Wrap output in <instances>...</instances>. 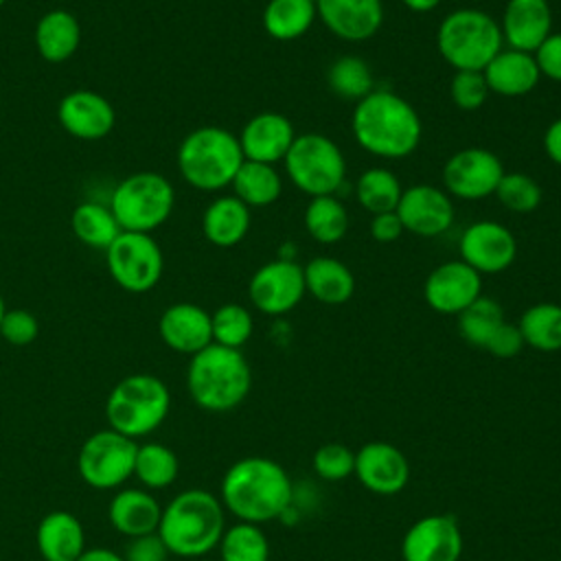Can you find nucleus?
<instances>
[{
  "mask_svg": "<svg viewBox=\"0 0 561 561\" xmlns=\"http://www.w3.org/2000/svg\"><path fill=\"white\" fill-rule=\"evenodd\" d=\"M294 497L289 473L267 456H245L232 462L219 486V500L239 522L265 524L280 517Z\"/></svg>",
  "mask_w": 561,
  "mask_h": 561,
  "instance_id": "nucleus-1",
  "label": "nucleus"
},
{
  "mask_svg": "<svg viewBox=\"0 0 561 561\" xmlns=\"http://www.w3.org/2000/svg\"><path fill=\"white\" fill-rule=\"evenodd\" d=\"M355 142L370 156L383 160H401L416 151L423 123L410 101L390 90L375 88L355 103L351 116Z\"/></svg>",
  "mask_w": 561,
  "mask_h": 561,
  "instance_id": "nucleus-2",
  "label": "nucleus"
},
{
  "mask_svg": "<svg viewBox=\"0 0 561 561\" xmlns=\"http://www.w3.org/2000/svg\"><path fill=\"white\" fill-rule=\"evenodd\" d=\"M226 508L206 489H186L162 506L158 535L175 557H202L219 546Z\"/></svg>",
  "mask_w": 561,
  "mask_h": 561,
  "instance_id": "nucleus-3",
  "label": "nucleus"
},
{
  "mask_svg": "<svg viewBox=\"0 0 561 561\" xmlns=\"http://www.w3.org/2000/svg\"><path fill=\"white\" fill-rule=\"evenodd\" d=\"M186 388L197 408L208 412H230L250 394L252 370L239 348L213 342L191 355Z\"/></svg>",
  "mask_w": 561,
  "mask_h": 561,
  "instance_id": "nucleus-4",
  "label": "nucleus"
},
{
  "mask_svg": "<svg viewBox=\"0 0 561 561\" xmlns=\"http://www.w3.org/2000/svg\"><path fill=\"white\" fill-rule=\"evenodd\" d=\"M243 160L239 138L217 125L193 129L178 149V169L184 182L208 193L230 186Z\"/></svg>",
  "mask_w": 561,
  "mask_h": 561,
  "instance_id": "nucleus-5",
  "label": "nucleus"
},
{
  "mask_svg": "<svg viewBox=\"0 0 561 561\" xmlns=\"http://www.w3.org/2000/svg\"><path fill=\"white\" fill-rule=\"evenodd\" d=\"M436 48L454 70H484L504 48L500 22L476 7L454 9L436 28Z\"/></svg>",
  "mask_w": 561,
  "mask_h": 561,
  "instance_id": "nucleus-6",
  "label": "nucleus"
},
{
  "mask_svg": "<svg viewBox=\"0 0 561 561\" xmlns=\"http://www.w3.org/2000/svg\"><path fill=\"white\" fill-rule=\"evenodd\" d=\"M171 408L167 383L149 373L127 375L114 383L105 401V419L112 430L140 438L158 430Z\"/></svg>",
  "mask_w": 561,
  "mask_h": 561,
  "instance_id": "nucleus-7",
  "label": "nucleus"
},
{
  "mask_svg": "<svg viewBox=\"0 0 561 561\" xmlns=\"http://www.w3.org/2000/svg\"><path fill=\"white\" fill-rule=\"evenodd\" d=\"M175 204L173 184L153 171H140L121 180L110 208L123 232H151L162 226Z\"/></svg>",
  "mask_w": 561,
  "mask_h": 561,
  "instance_id": "nucleus-8",
  "label": "nucleus"
},
{
  "mask_svg": "<svg viewBox=\"0 0 561 561\" xmlns=\"http://www.w3.org/2000/svg\"><path fill=\"white\" fill-rule=\"evenodd\" d=\"M283 162L291 184L309 197L333 195L346 178L342 149L318 131L296 136Z\"/></svg>",
  "mask_w": 561,
  "mask_h": 561,
  "instance_id": "nucleus-9",
  "label": "nucleus"
},
{
  "mask_svg": "<svg viewBox=\"0 0 561 561\" xmlns=\"http://www.w3.org/2000/svg\"><path fill=\"white\" fill-rule=\"evenodd\" d=\"M138 443L112 427L90 434L77 456L81 480L99 491L118 489L134 476Z\"/></svg>",
  "mask_w": 561,
  "mask_h": 561,
  "instance_id": "nucleus-10",
  "label": "nucleus"
},
{
  "mask_svg": "<svg viewBox=\"0 0 561 561\" xmlns=\"http://www.w3.org/2000/svg\"><path fill=\"white\" fill-rule=\"evenodd\" d=\"M105 263L118 287L142 294L160 280L164 256L147 232H121L105 250Z\"/></svg>",
  "mask_w": 561,
  "mask_h": 561,
  "instance_id": "nucleus-11",
  "label": "nucleus"
},
{
  "mask_svg": "<svg viewBox=\"0 0 561 561\" xmlns=\"http://www.w3.org/2000/svg\"><path fill=\"white\" fill-rule=\"evenodd\" d=\"M504 173L502 160L491 149L465 147L447 158L443 186L449 197L476 202L493 195Z\"/></svg>",
  "mask_w": 561,
  "mask_h": 561,
  "instance_id": "nucleus-12",
  "label": "nucleus"
},
{
  "mask_svg": "<svg viewBox=\"0 0 561 561\" xmlns=\"http://www.w3.org/2000/svg\"><path fill=\"white\" fill-rule=\"evenodd\" d=\"M305 294V272L294 259H276L261 265L248 283L250 302L265 316L289 313Z\"/></svg>",
  "mask_w": 561,
  "mask_h": 561,
  "instance_id": "nucleus-13",
  "label": "nucleus"
},
{
  "mask_svg": "<svg viewBox=\"0 0 561 561\" xmlns=\"http://www.w3.org/2000/svg\"><path fill=\"white\" fill-rule=\"evenodd\" d=\"M460 261L473 267L480 276L508 270L517 256L515 234L500 221L480 219L465 228L458 241Z\"/></svg>",
  "mask_w": 561,
  "mask_h": 561,
  "instance_id": "nucleus-14",
  "label": "nucleus"
},
{
  "mask_svg": "<svg viewBox=\"0 0 561 561\" xmlns=\"http://www.w3.org/2000/svg\"><path fill=\"white\" fill-rule=\"evenodd\" d=\"M462 548V528L449 513L416 519L401 539L403 561H458Z\"/></svg>",
  "mask_w": 561,
  "mask_h": 561,
  "instance_id": "nucleus-15",
  "label": "nucleus"
},
{
  "mask_svg": "<svg viewBox=\"0 0 561 561\" xmlns=\"http://www.w3.org/2000/svg\"><path fill=\"white\" fill-rule=\"evenodd\" d=\"M478 296H482V276L460 259L436 265L423 285L425 302L443 316H458Z\"/></svg>",
  "mask_w": 561,
  "mask_h": 561,
  "instance_id": "nucleus-16",
  "label": "nucleus"
},
{
  "mask_svg": "<svg viewBox=\"0 0 561 561\" xmlns=\"http://www.w3.org/2000/svg\"><path fill=\"white\" fill-rule=\"evenodd\" d=\"M405 232L416 237H438L454 224L456 210L445 188L432 184H412L403 188L394 210Z\"/></svg>",
  "mask_w": 561,
  "mask_h": 561,
  "instance_id": "nucleus-17",
  "label": "nucleus"
},
{
  "mask_svg": "<svg viewBox=\"0 0 561 561\" xmlns=\"http://www.w3.org/2000/svg\"><path fill=\"white\" fill-rule=\"evenodd\" d=\"M353 476L375 495H397L410 482V462L392 443L370 440L355 451Z\"/></svg>",
  "mask_w": 561,
  "mask_h": 561,
  "instance_id": "nucleus-18",
  "label": "nucleus"
},
{
  "mask_svg": "<svg viewBox=\"0 0 561 561\" xmlns=\"http://www.w3.org/2000/svg\"><path fill=\"white\" fill-rule=\"evenodd\" d=\"M57 118L64 131L79 140H101L112 131L116 123L112 103L92 90L68 92L59 101Z\"/></svg>",
  "mask_w": 561,
  "mask_h": 561,
  "instance_id": "nucleus-19",
  "label": "nucleus"
},
{
  "mask_svg": "<svg viewBox=\"0 0 561 561\" xmlns=\"http://www.w3.org/2000/svg\"><path fill=\"white\" fill-rule=\"evenodd\" d=\"M291 121L280 112H259L239 131V145L245 160L276 164L285 160L294 138Z\"/></svg>",
  "mask_w": 561,
  "mask_h": 561,
  "instance_id": "nucleus-20",
  "label": "nucleus"
},
{
  "mask_svg": "<svg viewBox=\"0 0 561 561\" xmlns=\"http://www.w3.org/2000/svg\"><path fill=\"white\" fill-rule=\"evenodd\" d=\"M322 24L344 42L370 39L383 24L381 0H313Z\"/></svg>",
  "mask_w": 561,
  "mask_h": 561,
  "instance_id": "nucleus-21",
  "label": "nucleus"
},
{
  "mask_svg": "<svg viewBox=\"0 0 561 561\" xmlns=\"http://www.w3.org/2000/svg\"><path fill=\"white\" fill-rule=\"evenodd\" d=\"M500 31L506 48L535 53L552 33V9L548 0H508Z\"/></svg>",
  "mask_w": 561,
  "mask_h": 561,
  "instance_id": "nucleus-22",
  "label": "nucleus"
},
{
  "mask_svg": "<svg viewBox=\"0 0 561 561\" xmlns=\"http://www.w3.org/2000/svg\"><path fill=\"white\" fill-rule=\"evenodd\" d=\"M158 333L171 351L195 355L213 344L210 313L193 302L169 305L158 320Z\"/></svg>",
  "mask_w": 561,
  "mask_h": 561,
  "instance_id": "nucleus-23",
  "label": "nucleus"
},
{
  "mask_svg": "<svg viewBox=\"0 0 561 561\" xmlns=\"http://www.w3.org/2000/svg\"><path fill=\"white\" fill-rule=\"evenodd\" d=\"M162 506L151 491L145 489H121L110 500L107 517L116 533L127 539L158 533Z\"/></svg>",
  "mask_w": 561,
  "mask_h": 561,
  "instance_id": "nucleus-24",
  "label": "nucleus"
},
{
  "mask_svg": "<svg viewBox=\"0 0 561 561\" xmlns=\"http://www.w3.org/2000/svg\"><path fill=\"white\" fill-rule=\"evenodd\" d=\"M489 92L500 96H524L533 92L541 79L533 53L502 48L482 70Z\"/></svg>",
  "mask_w": 561,
  "mask_h": 561,
  "instance_id": "nucleus-25",
  "label": "nucleus"
},
{
  "mask_svg": "<svg viewBox=\"0 0 561 561\" xmlns=\"http://www.w3.org/2000/svg\"><path fill=\"white\" fill-rule=\"evenodd\" d=\"M35 546L44 561H77L85 550V530L68 511H50L35 530Z\"/></svg>",
  "mask_w": 561,
  "mask_h": 561,
  "instance_id": "nucleus-26",
  "label": "nucleus"
},
{
  "mask_svg": "<svg viewBox=\"0 0 561 561\" xmlns=\"http://www.w3.org/2000/svg\"><path fill=\"white\" fill-rule=\"evenodd\" d=\"M250 230V208L234 195L213 199L202 215V232L217 248H232L245 239Z\"/></svg>",
  "mask_w": 561,
  "mask_h": 561,
  "instance_id": "nucleus-27",
  "label": "nucleus"
},
{
  "mask_svg": "<svg viewBox=\"0 0 561 561\" xmlns=\"http://www.w3.org/2000/svg\"><path fill=\"white\" fill-rule=\"evenodd\" d=\"M81 42V26L77 18L66 9H53L44 13L35 26V46L42 59L61 64L70 59Z\"/></svg>",
  "mask_w": 561,
  "mask_h": 561,
  "instance_id": "nucleus-28",
  "label": "nucleus"
},
{
  "mask_svg": "<svg viewBox=\"0 0 561 561\" xmlns=\"http://www.w3.org/2000/svg\"><path fill=\"white\" fill-rule=\"evenodd\" d=\"M305 287L322 305H344L355 294V276L333 256H316L305 267Z\"/></svg>",
  "mask_w": 561,
  "mask_h": 561,
  "instance_id": "nucleus-29",
  "label": "nucleus"
},
{
  "mask_svg": "<svg viewBox=\"0 0 561 561\" xmlns=\"http://www.w3.org/2000/svg\"><path fill=\"white\" fill-rule=\"evenodd\" d=\"M313 0H267L263 9V28L278 42H291L302 37L316 22Z\"/></svg>",
  "mask_w": 561,
  "mask_h": 561,
  "instance_id": "nucleus-30",
  "label": "nucleus"
},
{
  "mask_svg": "<svg viewBox=\"0 0 561 561\" xmlns=\"http://www.w3.org/2000/svg\"><path fill=\"white\" fill-rule=\"evenodd\" d=\"M230 186L234 188V197H239L248 208H265L283 193V180L274 164L252 160H243Z\"/></svg>",
  "mask_w": 561,
  "mask_h": 561,
  "instance_id": "nucleus-31",
  "label": "nucleus"
},
{
  "mask_svg": "<svg viewBox=\"0 0 561 561\" xmlns=\"http://www.w3.org/2000/svg\"><path fill=\"white\" fill-rule=\"evenodd\" d=\"M517 327L526 346L541 353L561 351V305L557 302L530 305L522 313Z\"/></svg>",
  "mask_w": 561,
  "mask_h": 561,
  "instance_id": "nucleus-32",
  "label": "nucleus"
},
{
  "mask_svg": "<svg viewBox=\"0 0 561 561\" xmlns=\"http://www.w3.org/2000/svg\"><path fill=\"white\" fill-rule=\"evenodd\" d=\"M70 228L81 243L96 250H107L123 232L112 208L96 202H81L72 210Z\"/></svg>",
  "mask_w": 561,
  "mask_h": 561,
  "instance_id": "nucleus-33",
  "label": "nucleus"
},
{
  "mask_svg": "<svg viewBox=\"0 0 561 561\" xmlns=\"http://www.w3.org/2000/svg\"><path fill=\"white\" fill-rule=\"evenodd\" d=\"M305 228L318 243L333 245L348 230V213L335 195L311 197L305 208Z\"/></svg>",
  "mask_w": 561,
  "mask_h": 561,
  "instance_id": "nucleus-34",
  "label": "nucleus"
},
{
  "mask_svg": "<svg viewBox=\"0 0 561 561\" xmlns=\"http://www.w3.org/2000/svg\"><path fill=\"white\" fill-rule=\"evenodd\" d=\"M329 90L344 101H362L375 90V77L366 59L357 55L337 57L327 70Z\"/></svg>",
  "mask_w": 561,
  "mask_h": 561,
  "instance_id": "nucleus-35",
  "label": "nucleus"
},
{
  "mask_svg": "<svg viewBox=\"0 0 561 561\" xmlns=\"http://www.w3.org/2000/svg\"><path fill=\"white\" fill-rule=\"evenodd\" d=\"M401 193H403V186H401L399 178L390 169H383V167L366 169L359 175V180L355 182L357 202L370 215L397 210Z\"/></svg>",
  "mask_w": 561,
  "mask_h": 561,
  "instance_id": "nucleus-36",
  "label": "nucleus"
},
{
  "mask_svg": "<svg viewBox=\"0 0 561 561\" xmlns=\"http://www.w3.org/2000/svg\"><path fill=\"white\" fill-rule=\"evenodd\" d=\"M180 460L175 451L162 443H142L136 449L134 476L145 489H164L175 482Z\"/></svg>",
  "mask_w": 561,
  "mask_h": 561,
  "instance_id": "nucleus-37",
  "label": "nucleus"
},
{
  "mask_svg": "<svg viewBox=\"0 0 561 561\" xmlns=\"http://www.w3.org/2000/svg\"><path fill=\"white\" fill-rule=\"evenodd\" d=\"M221 561H270V541L259 524L237 522L219 539Z\"/></svg>",
  "mask_w": 561,
  "mask_h": 561,
  "instance_id": "nucleus-38",
  "label": "nucleus"
},
{
  "mask_svg": "<svg viewBox=\"0 0 561 561\" xmlns=\"http://www.w3.org/2000/svg\"><path fill=\"white\" fill-rule=\"evenodd\" d=\"M456 318H458V333H460V337L465 342H469L471 346L484 348L489 337L504 322V311H502L497 300H493L489 296H478Z\"/></svg>",
  "mask_w": 561,
  "mask_h": 561,
  "instance_id": "nucleus-39",
  "label": "nucleus"
},
{
  "mask_svg": "<svg viewBox=\"0 0 561 561\" xmlns=\"http://www.w3.org/2000/svg\"><path fill=\"white\" fill-rule=\"evenodd\" d=\"M213 342L228 348H239L252 337L254 320L252 313L237 302H226L210 313Z\"/></svg>",
  "mask_w": 561,
  "mask_h": 561,
  "instance_id": "nucleus-40",
  "label": "nucleus"
},
{
  "mask_svg": "<svg viewBox=\"0 0 561 561\" xmlns=\"http://www.w3.org/2000/svg\"><path fill=\"white\" fill-rule=\"evenodd\" d=\"M493 195L511 213H533L543 197L539 182L526 173H504Z\"/></svg>",
  "mask_w": 561,
  "mask_h": 561,
  "instance_id": "nucleus-41",
  "label": "nucleus"
},
{
  "mask_svg": "<svg viewBox=\"0 0 561 561\" xmlns=\"http://www.w3.org/2000/svg\"><path fill=\"white\" fill-rule=\"evenodd\" d=\"M313 471L327 482H340L355 471V451L342 443H324L311 458Z\"/></svg>",
  "mask_w": 561,
  "mask_h": 561,
  "instance_id": "nucleus-42",
  "label": "nucleus"
},
{
  "mask_svg": "<svg viewBox=\"0 0 561 561\" xmlns=\"http://www.w3.org/2000/svg\"><path fill=\"white\" fill-rule=\"evenodd\" d=\"M449 94L458 110L471 112L482 107L491 92L482 70H456L449 83Z\"/></svg>",
  "mask_w": 561,
  "mask_h": 561,
  "instance_id": "nucleus-43",
  "label": "nucleus"
},
{
  "mask_svg": "<svg viewBox=\"0 0 561 561\" xmlns=\"http://www.w3.org/2000/svg\"><path fill=\"white\" fill-rule=\"evenodd\" d=\"M39 333L37 318L26 309H7L0 322V335L13 346L31 344Z\"/></svg>",
  "mask_w": 561,
  "mask_h": 561,
  "instance_id": "nucleus-44",
  "label": "nucleus"
},
{
  "mask_svg": "<svg viewBox=\"0 0 561 561\" xmlns=\"http://www.w3.org/2000/svg\"><path fill=\"white\" fill-rule=\"evenodd\" d=\"M524 346H526V344H524V337H522V333H519V327L513 324V322H508V320H504V322L495 329V333L489 337V342L484 344V351L491 353V355L497 357V359H511V357H515L517 353H522Z\"/></svg>",
  "mask_w": 561,
  "mask_h": 561,
  "instance_id": "nucleus-45",
  "label": "nucleus"
},
{
  "mask_svg": "<svg viewBox=\"0 0 561 561\" xmlns=\"http://www.w3.org/2000/svg\"><path fill=\"white\" fill-rule=\"evenodd\" d=\"M169 550L164 546V541L160 539L158 533L151 535H140V537H131L123 559L125 561H167L169 559Z\"/></svg>",
  "mask_w": 561,
  "mask_h": 561,
  "instance_id": "nucleus-46",
  "label": "nucleus"
},
{
  "mask_svg": "<svg viewBox=\"0 0 561 561\" xmlns=\"http://www.w3.org/2000/svg\"><path fill=\"white\" fill-rule=\"evenodd\" d=\"M539 75L561 83V33H550L533 53Z\"/></svg>",
  "mask_w": 561,
  "mask_h": 561,
  "instance_id": "nucleus-47",
  "label": "nucleus"
},
{
  "mask_svg": "<svg viewBox=\"0 0 561 561\" xmlns=\"http://www.w3.org/2000/svg\"><path fill=\"white\" fill-rule=\"evenodd\" d=\"M368 232L370 237L377 241V243H392L397 241L405 230H403V224L399 219V215L394 210L390 213H379V215H373L370 224H368Z\"/></svg>",
  "mask_w": 561,
  "mask_h": 561,
  "instance_id": "nucleus-48",
  "label": "nucleus"
},
{
  "mask_svg": "<svg viewBox=\"0 0 561 561\" xmlns=\"http://www.w3.org/2000/svg\"><path fill=\"white\" fill-rule=\"evenodd\" d=\"M543 151L546 156L561 167V116L554 118L543 131Z\"/></svg>",
  "mask_w": 561,
  "mask_h": 561,
  "instance_id": "nucleus-49",
  "label": "nucleus"
},
{
  "mask_svg": "<svg viewBox=\"0 0 561 561\" xmlns=\"http://www.w3.org/2000/svg\"><path fill=\"white\" fill-rule=\"evenodd\" d=\"M77 561H125L123 554L110 548H85Z\"/></svg>",
  "mask_w": 561,
  "mask_h": 561,
  "instance_id": "nucleus-50",
  "label": "nucleus"
},
{
  "mask_svg": "<svg viewBox=\"0 0 561 561\" xmlns=\"http://www.w3.org/2000/svg\"><path fill=\"white\" fill-rule=\"evenodd\" d=\"M405 9H410L412 13H430L434 11L443 0H401Z\"/></svg>",
  "mask_w": 561,
  "mask_h": 561,
  "instance_id": "nucleus-51",
  "label": "nucleus"
},
{
  "mask_svg": "<svg viewBox=\"0 0 561 561\" xmlns=\"http://www.w3.org/2000/svg\"><path fill=\"white\" fill-rule=\"evenodd\" d=\"M4 311H7V307H4V298L0 296V322H2V316H4Z\"/></svg>",
  "mask_w": 561,
  "mask_h": 561,
  "instance_id": "nucleus-52",
  "label": "nucleus"
},
{
  "mask_svg": "<svg viewBox=\"0 0 561 561\" xmlns=\"http://www.w3.org/2000/svg\"><path fill=\"white\" fill-rule=\"evenodd\" d=\"M4 2H7V0H0V7H2V4H4Z\"/></svg>",
  "mask_w": 561,
  "mask_h": 561,
  "instance_id": "nucleus-53",
  "label": "nucleus"
}]
</instances>
